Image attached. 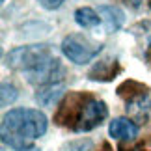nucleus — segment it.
Instances as JSON below:
<instances>
[{"mask_svg": "<svg viewBox=\"0 0 151 151\" xmlns=\"http://www.w3.org/2000/svg\"><path fill=\"white\" fill-rule=\"evenodd\" d=\"M2 142L15 151L32 149L34 140L47 132V118L34 108H15L2 118Z\"/></svg>", "mask_w": 151, "mask_h": 151, "instance_id": "obj_1", "label": "nucleus"}, {"mask_svg": "<svg viewBox=\"0 0 151 151\" xmlns=\"http://www.w3.org/2000/svg\"><path fill=\"white\" fill-rule=\"evenodd\" d=\"M106 116L108 108L103 101L91 95L73 93L62 103L56 114V119L60 125H67L78 132H86L101 125Z\"/></svg>", "mask_w": 151, "mask_h": 151, "instance_id": "obj_2", "label": "nucleus"}, {"mask_svg": "<svg viewBox=\"0 0 151 151\" xmlns=\"http://www.w3.org/2000/svg\"><path fill=\"white\" fill-rule=\"evenodd\" d=\"M52 58L49 45H26V47H17L6 54V65L13 71H21L26 75L39 69L45 62Z\"/></svg>", "mask_w": 151, "mask_h": 151, "instance_id": "obj_3", "label": "nucleus"}, {"mask_svg": "<svg viewBox=\"0 0 151 151\" xmlns=\"http://www.w3.org/2000/svg\"><path fill=\"white\" fill-rule=\"evenodd\" d=\"M101 50V43L91 41L90 37L82 36V34H69L62 41V52L65 54V58H69V62L77 63V65L90 63L95 56H99Z\"/></svg>", "mask_w": 151, "mask_h": 151, "instance_id": "obj_4", "label": "nucleus"}, {"mask_svg": "<svg viewBox=\"0 0 151 151\" xmlns=\"http://www.w3.org/2000/svg\"><path fill=\"white\" fill-rule=\"evenodd\" d=\"M99 17H101V22L104 24V30L108 34L112 32H118L125 22V13L121 11L118 6H101L99 8Z\"/></svg>", "mask_w": 151, "mask_h": 151, "instance_id": "obj_5", "label": "nucleus"}, {"mask_svg": "<svg viewBox=\"0 0 151 151\" xmlns=\"http://www.w3.org/2000/svg\"><path fill=\"white\" fill-rule=\"evenodd\" d=\"M110 136L116 140H132L138 136V125L129 118H116L108 127Z\"/></svg>", "mask_w": 151, "mask_h": 151, "instance_id": "obj_6", "label": "nucleus"}, {"mask_svg": "<svg viewBox=\"0 0 151 151\" xmlns=\"http://www.w3.org/2000/svg\"><path fill=\"white\" fill-rule=\"evenodd\" d=\"M63 90H65L63 82H56V84L43 86V88L37 90L36 101H37L39 104H43V106H52V104H54V103L63 95Z\"/></svg>", "mask_w": 151, "mask_h": 151, "instance_id": "obj_7", "label": "nucleus"}, {"mask_svg": "<svg viewBox=\"0 0 151 151\" xmlns=\"http://www.w3.org/2000/svg\"><path fill=\"white\" fill-rule=\"evenodd\" d=\"M116 73H118V63H116V60L114 62L112 60H101L90 69L88 77L91 80H110V78H114Z\"/></svg>", "mask_w": 151, "mask_h": 151, "instance_id": "obj_8", "label": "nucleus"}, {"mask_svg": "<svg viewBox=\"0 0 151 151\" xmlns=\"http://www.w3.org/2000/svg\"><path fill=\"white\" fill-rule=\"evenodd\" d=\"M75 21H77V24L82 26V28H95L101 22V17L91 8H78L75 11Z\"/></svg>", "mask_w": 151, "mask_h": 151, "instance_id": "obj_9", "label": "nucleus"}, {"mask_svg": "<svg viewBox=\"0 0 151 151\" xmlns=\"http://www.w3.org/2000/svg\"><path fill=\"white\" fill-rule=\"evenodd\" d=\"M2 106H8V104H13L15 99H17V88L13 84H9V82H4L2 84Z\"/></svg>", "mask_w": 151, "mask_h": 151, "instance_id": "obj_10", "label": "nucleus"}, {"mask_svg": "<svg viewBox=\"0 0 151 151\" xmlns=\"http://www.w3.org/2000/svg\"><path fill=\"white\" fill-rule=\"evenodd\" d=\"M125 2L136 11H149L151 9V0H125Z\"/></svg>", "mask_w": 151, "mask_h": 151, "instance_id": "obj_11", "label": "nucleus"}, {"mask_svg": "<svg viewBox=\"0 0 151 151\" xmlns=\"http://www.w3.org/2000/svg\"><path fill=\"white\" fill-rule=\"evenodd\" d=\"M39 4H41L45 9H58L63 4V0H39Z\"/></svg>", "mask_w": 151, "mask_h": 151, "instance_id": "obj_12", "label": "nucleus"}, {"mask_svg": "<svg viewBox=\"0 0 151 151\" xmlns=\"http://www.w3.org/2000/svg\"><path fill=\"white\" fill-rule=\"evenodd\" d=\"M132 151H142V149H140V147H136V149H132Z\"/></svg>", "mask_w": 151, "mask_h": 151, "instance_id": "obj_13", "label": "nucleus"}, {"mask_svg": "<svg viewBox=\"0 0 151 151\" xmlns=\"http://www.w3.org/2000/svg\"><path fill=\"white\" fill-rule=\"evenodd\" d=\"M104 151H110V149H108V147H104Z\"/></svg>", "mask_w": 151, "mask_h": 151, "instance_id": "obj_14", "label": "nucleus"}]
</instances>
